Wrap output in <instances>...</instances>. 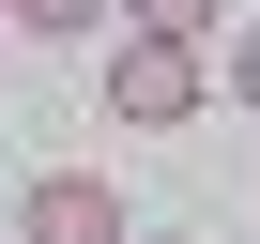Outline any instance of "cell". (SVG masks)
<instances>
[{
  "label": "cell",
  "mask_w": 260,
  "mask_h": 244,
  "mask_svg": "<svg viewBox=\"0 0 260 244\" xmlns=\"http://www.w3.org/2000/svg\"><path fill=\"white\" fill-rule=\"evenodd\" d=\"M199 107H214V46H184V31H122L107 46V122L169 138V122H199Z\"/></svg>",
  "instance_id": "cell-1"
},
{
  "label": "cell",
  "mask_w": 260,
  "mask_h": 244,
  "mask_svg": "<svg viewBox=\"0 0 260 244\" xmlns=\"http://www.w3.org/2000/svg\"><path fill=\"white\" fill-rule=\"evenodd\" d=\"M138 214L107 198V168H31L16 183V244H122Z\"/></svg>",
  "instance_id": "cell-2"
},
{
  "label": "cell",
  "mask_w": 260,
  "mask_h": 244,
  "mask_svg": "<svg viewBox=\"0 0 260 244\" xmlns=\"http://www.w3.org/2000/svg\"><path fill=\"white\" fill-rule=\"evenodd\" d=\"M0 16H16V31H46V46H92V31H107V0H0Z\"/></svg>",
  "instance_id": "cell-3"
},
{
  "label": "cell",
  "mask_w": 260,
  "mask_h": 244,
  "mask_svg": "<svg viewBox=\"0 0 260 244\" xmlns=\"http://www.w3.org/2000/svg\"><path fill=\"white\" fill-rule=\"evenodd\" d=\"M122 31H184V46H214V0H107Z\"/></svg>",
  "instance_id": "cell-4"
},
{
  "label": "cell",
  "mask_w": 260,
  "mask_h": 244,
  "mask_svg": "<svg viewBox=\"0 0 260 244\" xmlns=\"http://www.w3.org/2000/svg\"><path fill=\"white\" fill-rule=\"evenodd\" d=\"M214 76H230V107H260V31H230V61H214Z\"/></svg>",
  "instance_id": "cell-5"
},
{
  "label": "cell",
  "mask_w": 260,
  "mask_h": 244,
  "mask_svg": "<svg viewBox=\"0 0 260 244\" xmlns=\"http://www.w3.org/2000/svg\"><path fill=\"white\" fill-rule=\"evenodd\" d=\"M122 244H184V229H122Z\"/></svg>",
  "instance_id": "cell-6"
}]
</instances>
